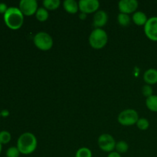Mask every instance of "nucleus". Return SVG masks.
Here are the masks:
<instances>
[{"label": "nucleus", "instance_id": "obj_1", "mask_svg": "<svg viewBox=\"0 0 157 157\" xmlns=\"http://www.w3.org/2000/svg\"><path fill=\"white\" fill-rule=\"evenodd\" d=\"M38 141L33 133L26 132L20 135L17 141V148L23 155L32 154L36 150Z\"/></svg>", "mask_w": 157, "mask_h": 157}, {"label": "nucleus", "instance_id": "obj_2", "mask_svg": "<svg viewBox=\"0 0 157 157\" xmlns=\"http://www.w3.org/2000/svg\"><path fill=\"white\" fill-rule=\"evenodd\" d=\"M4 21L11 29L17 30L24 23V15L17 7H9L4 14Z\"/></svg>", "mask_w": 157, "mask_h": 157}, {"label": "nucleus", "instance_id": "obj_3", "mask_svg": "<svg viewBox=\"0 0 157 157\" xmlns=\"http://www.w3.org/2000/svg\"><path fill=\"white\" fill-rule=\"evenodd\" d=\"M108 36L102 29H95L89 36V44L93 48L101 49L107 44Z\"/></svg>", "mask_w": 157, "mask_h": 157}, {"label": "nucleus", "instance_id": "obj_4", "mask_svg": "<svg viewBox=\"0 0 157 157\" xmlns=\"http://www.w3.org/2000/svg\"><path fill=\"white\" fill-rule=\"evenodd\" d=\"M34 44L39 50L49 51L53 47L54 41L52 37L48 33L44 32H41L37 33L34 37Z\"/></svg>", "mask_w": 157, "mask_h": 157}, {"label": "nucleus", "instance_id": "obj_5", "mask_svg": "<svg viewBox=\"0 0 157 157\" xmlns=\"http://www.w3.org/2000/svg\"><path fill=\"white\" fill-rule=\"evenodd\" d=\"M118 122L123 126H133L136 124L139 120L138 113L133 109H127L123 110L118 115Z\"/></svg>", "mask_w": 157, "mask_h": 157}, {"label": "nucleus", "instance_id": "obj_6", "mask_svg": "<svg viewBox=\"0 0 157 157\" xmlns=\"http://www.w3.org/2000/svg\"><path fill=\"white\" fill-rule=\"evenodd\" d=\"M100 149L104 152L111 153L116 147V141L111 135L103 133L99 136L98 140Z\"/></svg>", "mask_w": 157, "mask_h": 157}, {"label": "nucleus", "instance_id": "obj_7", "mask_svg": "<svg viewBox=\"0 0 157 157\" xmlns=\"http://www.w3.org/2000/svg\"><path fill=\"white\" fill-rule=\"evenodd\" d=\"M144 33L150 40L157 41V16L148 18L144 25Z\"/></svg>", "mask_w": 157, "mask_h": 157}, {"label": "nucleus", "instance_id": "obj_8", "mask_svg": "<svg viewBox=\"0 0 157 157\" xmlns=\"http://www.w3.org/2000/svg\"><path fill=\"white\" fill-rule=\"evenodd\" d=\"M18 9L24 15L31 16L36 13L38 9V2L36 0H21L19 2Z\"/></svg>", "mask_w": 157, "mask_h": 157}, {"label": "nucleus", "instance_id": "obj_9", "mask_svg": "<svg viewBox=\"0 0 157 157\" xmlns=\"http://www.w3.org/2000/svg\"><path fill=\"white\" fill-rule=\"evenodd\" d=\"M78 6L81 12L87 15L98 12L100 7V2L98 0H80Z\"/></svg>", "mask_w": 157, "mask_h": 157}, {"label": "nucleus", "instance_id": "obj_10", "mask_svg": "<svg viewBox=\"0 0 157 157\" xmlns=\"http://www.w3.org/2000/svg\"><path fill=\"white\" fill-rule=\"evenodd\" d=\"M138 2L136 0H121L118 3V8L121 13L131 14L136 12L138 8Z\"/></svg>", "mask_w": 157, "mask_h": 157}, {"label": "nucleus", "instance_id": "obj_11", "mask_svg": "<svg viewBox=\"0 0 157 157\" xmlns=\"http://www.w3.org/2000/svg\"><path fill=\"white\" fill-rule=\"evenodd\" d=\"M108 21V15L104 11H98L94 15V26L96 29H101L104 27Z\"/></svg>", "mask_w": 157, "mask_h": 157}, {"label": "nucleus", "instance_id": "obj_12", "mask_svg": "<svg viewBox=\"0 0 157 157\" xmlns=\"http://www.w3.org/2000/svg\"><path fill=\"white\" fill-rule=\"evenodd\" d=\"M144 80L147 84L153 85L157 84V70L155 68H150L146 71L144 75Z\"/></svg>", "mask_w": 157, "mask_h": 157}, {"label": "nucleus", "instance_id": "obj_13", "mask_svg": "<svg viewBox=\"0 0 157 157\" xmlns=\"http://www.w3.org/2000/svg\"><path fill=\"white\" fill-rule=\"evenodd\" d=\"M64 10L69 14H76L79 10L78 3L75 0H65L63 2Z\"/></svg>", "mask_w": 157, "mask_h": 157}, {"label": "nucleus", "instance_id": "obj_14", "mask_svg": "<svg viewBox=\"0 0 157 157\" xmlns=\"http://www.w3.org/2000/svg\"><path fill=\"white\" fill-rule=\"evenodd\" d=\"M148 21L147 15L141 11L134 12L133 15V21L138 26H144Z\"/></svg>", "mask_w": 157, "mask_h": 157}, {"label": "nucleus", "instance_id": "obj_15", "mask_svg": "<svg viewBox=\"0 0 157 157\" xmlns=\"http://www.w3.org/2000/svg\"><path fill=\"white\" fill-rule=\"evenodd\" d=\"M147 107L152 112H157V95H152L146 100Z\"/></svg>", "mask_w": 157, "mask_h": 157}, {"label": "nucleus", "instance_id": "obj_16", "mask_svg": "<svg viewBox=\"0 0 157 157\" xmlns=\"http://www.w3.org/2000/svg\"><path fill=\"white\" fill-rule=\"evenodd\" d=\"M35 17H36L37 19L39 21H47L48 18L49 17L48 12L47 9L44 7L38 8V10H37L36 13H35Z\"/></svg>", "mask_w": 157, "mask_h": 157}, {"label": "nucleus", "instance_id": "obj_17", "mask_svg": "<svg viewBox=\"0 0 157 157\" xmlns=\"http://www.w3.org/2000/svg\"><path fill=\"white\" fill-rule=\"evenodd\" d=\"M61 5L60 0H44L43 1V6L47 10H55L58 9Z\"/></svg>", "mask_w": 157, "mask_h": 157}, {"label": "nucleus", "instance_id": "obj_18", "mask_svg": "<svg viewBox=\"0 0 157 157\" xmlns=\"http://www.w3.org/2000/svg\"><path fill=\"white\" fill-rule=\"evenodd\" d=\"M117 21L121 26L127 27L130 24V18L129 15L124 13H120L117 16Z\"/></svg>", "mask_w": 157, "mask_h": 157}, {"label": "nucleus", "instance_id": "obj_19", "mask_svg": "<svg viewBox=\"0 0 157 157\" xmlns=\"http://www.w3.org/2000/svg\"><path fill=\"white\" fill-rule=\"evenodd\" d=\"M115 149H116V152H117L118 153L121 154V153H127L129 149V146L127 142H125L124 140H121L117 143Z\"/></svg>", "mask_w": 157, "mask_h": 157}, {"label": "nucleus", "instance_id": "obj_20", "mask_svg": "<svg viewBox=\"0 0 157 157\" xmlns=\"http://www.w3.org/2000/svg\"><path fill=\"white\" fill-rule=\"evenodd\" d=\"M75 157H92V152L87 147H81L76 152Z\"/></svg>", "mask_w": 157, "mask_h": 157}, {"label": "nucleus", "instance_id": "obj_21", "mask_svg": "<svg viewBox=\"0 0 157 157\" xmlns=\"http://www.w3.org/2000/svg\"><path fill=\"white\" fill-rule=\"evenodd\" d=\"M11 139H12V136L9 132L6 131V130H2L0 132V143L2 144H9Z\"/></svg>", "mask_w": 157, "mask_h": 157}, {"label": "nucleus", "instance_id": "obj_22", "mask_svg": "<svg viewBox=\"0 0 157 157\" xmlns=\"http://www.w3.org/2000/svg\"><path fill=\"white\" fill-rule=\"evenodd\" d=\"M136 126L140 130H147L150 127V122L146 118H139L136 123Z\"/></svg>", "mask_w": 157, "mask_h": 157}, {"label": "nucleus", "instance_id": "obj_23", "mask_svg": "<svg viewBox=\"0 0 157 157\" xmlns=\"http://www.w3.org/2000/svg\"><path fill=\"white\" fill-rule=\"evenodd\" d=\"M20 152L17 147H11L6 151V157H19Z\"/></svg>", "mask_w": 157, "mask_h": 157}, {"label": "nucleus", "instance_id": "obj_24", "mask_svg": "<svg viewBox=\"0 0 157 157\" xmlns=\"http://www.w3.org/2000/svg\"><path fill=\"white\" fill-rule=\"evenodd\" d=\"M142 93L144 94V96H145L146 98H150L152 95H153V89L151 87V85H149V84H146L142 88Z\"/></svg>", "mask_w": 157, "mask_h": 157}, {"label": "nucleus", "instance_id": "obj_25", "mask_svg": "<svg viewBox=\"0 0 157 157\" xmlns=\"http://www.w3.org/2000/svg\"><path fill=\"white\" fill-rule=\"evenodd\" d=\"M9 8L7 7V5L6 3L0 2V14H3L4 15L6 12V11L8 10Z\"/></svg>", "mask_w": 157, "mask_h": 157}, {"label": "nucleus", "instance_id": "obj_26", "mask_svg": "<svg viewBox=\"0 0 157 157\" xmlns=\"http://www.w3.org/2000/svg\"><path fill=\"white\" fill-rule=\"evenodd\" d=\"M107 157H121V155L118 153L117 152H111L108 154Z\"/></svg>", "mask_w": 157, "mask_h": 157}, {"label": "nucleus", "instance_id": "obj_27", "mask_svg": "<svg viewBox=\"0 0 157 157\" xmlns=\"http://www.w3.org/2000/svg\"><path fill=\"white\" fill-rule=\"evenodd\" d=\"M9 115V110H3L1 112V116H2L3 117H7Z\"/></svg>", "mask_w": 157, "mask_h": 157}, {"label": "nucleus", "instance_id": "obj_28", "mask_svg": "<svg viewBox=\"0 0 157 157\" xmlns=\"http://www.w3.org/2000/svg\"><path fill=\"white\" fill-rule=\"evenodd\" d=\"M79 17L80 18H81V20H84L86 19V17H87V15L84 13H82V12H81V14L79 15Z\"/></svg>", "mask_w": 157, "mask_h": 157}, {"label": "nucleus", "instance_id": "obj_29", "mask_svg": "<svg viewBox=\"0 0 157 157\" xmlns=\"http://www.w3.org/2000/svg\"><path fill=\"white\" fill-rule=\"evenodd\" d=\"M1 152H2V144L0 143V153H1Z\"/></svg>", "mask_w": 157, "mask_h": 157}, {"label": "nucleus", "instance_id": "obj_30", "mask_svg": "<svg viewBox=\"0 0 157 157\" xmlns=\"http://www.w3.org/2000/svg\"><path fill=\"white\" fill-rule=\"evenodd\" d=\"M0 116H1V113H0Z\"/></svg>", "mask_w": 157, "mask_h": 157}]
</instances>
